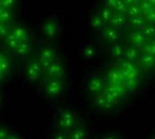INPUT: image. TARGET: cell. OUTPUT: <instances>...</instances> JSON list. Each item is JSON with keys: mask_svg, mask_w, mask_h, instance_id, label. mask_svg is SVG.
<instances>
[{"mask_svg": "<svg viewBox=\"0 0 155 139\" xmlns=\"http://www.w3.org/2000/svg\"><path fill=\"white\" fill-rule=\"evenodd\" d=\"M54 59V52L49 48L45 47L41 49V51L38 53V60L41 62V64L45 67H48Z\"/></svg>", "mask_w": 155, "mask_h": 139, "instance_id": "cell-1", "label": "cell"}, {"mask_svg": "<svg viewBox=\"0 0 155 139\" xmlns=\"http://www.w3.org/2000/svg\"><path fill=\"white\" fill-rule=\"evenodd\" d=\"M42 67L43 65L38 59L31 60L27 66V75L29 76V78L36 79L42 72Z\"/></svg>", "mask_w": 155, "mask_h": 139, "instance_id": "cell-2", "label": "cell"}, {"mask_svg": "<svg viewBox=\"0 0 155 139\" xmlns=\"http://www.w3.org/2000/svg\"><path fill=\"white\" fill-rule=\"evenodd\" d=\"M31 49H32L31 43H30V41L28 39H26V40H24V41L20 42V43H19L18 47L16 48V50L15 51V52L16 54H18L19 56L25 57L30 53Z\"/></svg>", "mask_w": 155, "mask_h": 139, "instance_id": "cell-3", "label": "cell"}, {"mask_svg": "<svg viewBox=\"0 0 155 139\" xmlns=\"http://www.w3.org/2000/svg\"><path fill=\"white\" fill-rule=\"evenodd\" d=\"M10 33L19 41H24L28 39V32L21 26H16L15 28H13Z\"/></svg>", "mask_w": 155, "mask_h": 139, "instance_id": "cell-4", "label": "cell"}, {"mask_svg": "<svg viewBox=\"0 0 155 139\" xmlns=\"http://www.w3.org/2000/svg\"><path fill=\"white\" fill-rule=\"evenodd\" d=\"M5 43H6V45L8 46V48H9L10 50L14 51V52L16 50V48L18 47L19 43H20V42H21V41L17 40V39L10 33V31H9V32L6 33V35L5 36Z\"/></svg>", "mask_w": 155, "mask_h": 139, "instance_id": "cell-5", "label": "cell"}, {"mask_svg": "<svg viewBox=\"0 0 155 139\" xmlns=\"http://www.w3.org/2000/svg\"><path fill=\"white\" fill-rule=\"evenodd\" d=\"M55 31H56V25L53 21L49 20L45 22V24H44V32L45 35H47L48 37H52L55 34L54 33Z\"/></svg>", "mask_w": 155, "mask_h": 139, "instance_id": "cell-6", "label": "cell"}, {"mask_svg": "<svg viewBox=\"0 0 155 139\" xmlns=\"http://www.w3.org/2000/svg\"><path fill=\"white\" fill-rule=\"evenodd\" d=\"M11 20V13L9 9L0 6V23L7 24Z\"/></svg>", "mask_w": 155, "mask_h": 139, "instance_id": "cell-7", "label": "cell"}, {"mask_svg": "<svg viewBox=\"0 0 155 139\" xmlns=\"http://www.w3.org/2000/svg\"><path fill=\"white\" fill-rule=\"evenodd\" d=\"M9 68V62L7 58L5 56V54L0 53V71L2 73L5 72Z\"/></svg>", "mask_w": 155, "mask_h": 139, "instance_id": "cell-8", "label": "cell"}, {"mask_svg": "<svg viewBox=\"0 0 155 139\" xmlns=\"http://www.w3.org/2000/svg\"><path fill=\"white\" fill-rule=\"evenodd\" d=\"M15 4V0H0V6L10 9Z\"/></svg>", "mask_w": 155, "mask_h": 139, "instance_id": "cell-9", "label": "cell"}, {"mask_svg": "<svg viewBox=\"0 0 155 139\" xmlns=\"http://www.w3.org/2000/svg\"><path fill=\"white\" fill-rule=\"evenodd\" d=\"M8 32L9 30L7 28V24L0 23V37H5Z\"/></svg>", "mask_w": 155, "mask_h": 139, "instance_id": "cell-10", "label": "cell"}, {"mask_svg": "<svg viewBox=\"0 0 155 139\" xmlns=\"http://www.w3.org/2000/svg\"><path fill=\"white\" fill-rule=\"evenodd\" d=\"M2 74H3V73H2V72H1V71H0V76H1V75H2Z\"/></svg>", "mask_w": 155, "mask_h": 139, "instance_id": "cell-11", "label": "cell"}]
</instances>
